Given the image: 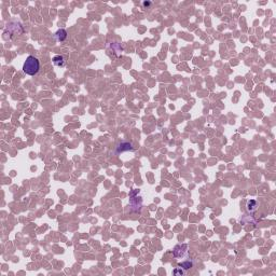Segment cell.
Instances as JSON below:
<instances>
[{"label": "cell", "instance_id": "cell-5", "mask_svg": "<svg viewBox=\"0 0 276 276\" xmlns=\"http://www.w3.org/2000/svg\"><path fill=\"white\" fill-rule=\"evenodd\" d=\"M183 273H185V272H183L182 270L181 271H179V270H175V271H174V274H183Z\"/></svg>", "mask_w": 276, "mask_h": 276}, {"label": "cell", "instance_id": "cell-2", "mask_svg": "<svg viewBox=\"0 0 276 276\" xmlns=\"http://www.w3.org/2000/svg\"><path fill=\"white\" fill-rule=\"evenodd\" d=\"M53 63H54V65H56V66H58V67H64L66 65V60H65V57L62 56V55H57V56L53 57Z\"/></svg>", "mask_w": 276, "mask_h": 276}, {"label": "cell", "instance_id": "cell-1", "mask_svg": "<svg viewBox=\"0 0 276 276\" xmlns=\"http://www.w3.org/2000/svg\"><path fill=\"white\" fill-rule=\"evenodd\" d=\"M39 69H40V63H39L37 57L30 55V56L26 58L25 63L23 65V71L25 72L26 75H37Z\"/></svg>", "mask_w": 276, "mask_h": 276}, {"label": "cell", "instance_id": "cell-3", "mask_svg": "<svg viewBox=\"0 0 276 276\" xmlns=\"http://www.w3.org/2000/svg\"><path fill=\"white\" fill-rule=\"evenodd\" d=\"M55 37H56V39L58 41H64L67 38L66 30H64V29H60V30H57V32L55 34Z\"/></svg>", "mask_w": 276, "mask_h": 276}, {"label": "cell", "instance_id": "cell-4", "mask_svg": "<svg viewBox=\"0 0 276 276\" xmlns=\"http://www.w3.org/2000/svg\"><path fill=\"white\" fill-rule=\"evenodd\" d=\"M192 265H193L192 261H185V262H182V263L179 264V267H181L180 269H182V270H189V269L192 267Z\"/></svg>", "mask_w": 276, "mask_h": 276}]
</instances>
